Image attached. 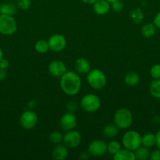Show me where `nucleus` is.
Wrapping results in <instances>:
<instances>
[{"mask_svg":"<svg viewBox=\"0 0 160 160\" xmlns=\"http://www.w3.org/2000/svg\"><path fill=\"white\" fill-rule=\"evenodd\" d=\"M151 160H160V149L157 148V149L154 150L151 152L150 158Z\"/></svg>","mask_w":160,"mask_h":160,"instance_id":"nucleus-31","label":"nucleus"},{"mask_svg":"<svg viewBox=\"0 0 160 160\" xmlns=\"http://www.w3.org/2000/svg\"><path fill=\"white\" fill-rule=\"evenodd\" d=\"M114 123L121 130L128 129L133 123V114L130 109L121 108L114 115Z\"/></svg>","mask_w":160,"mask_h":160,"instance_id":"nucleus-3","label":"nucleus"},{"mask_svg":"<svg viewBox=\"0 0 160 160\" xmlns=\"http://www.w3.org/2000/svg\"><path fill=\"white\" fill-rule=\"evenodd\" d=\"M67 156H68L67 147L64 145L58 144L52 152V156L56 160H64L67 157Z\"/></svg>","mask_w":160,"mask_h":160,"instance_id":"nucleus-15","label":"nucleus"},{"mask_svg":"<svg viewBox=\"0 0 160 160\" xmlns=\"http://www.w3.org/2000/svg\"><path fill=\"white\" fill-rule=\"evenodd\" d=\"M115 160H135V156L133 151L129 150L124 148V149L121 148L117 153L114 155Z\"/></svg>","mask_w":160,"mask_h":160,"instance_id":"nucleus-17","label":"nucleus"},{"mask_svg":"<svg viewBox=\"0 0 160 160\" xmlns=\"http://www.w3.org/2000/svg\"><path fill=\"white\" fill-rule=\"evenodd\" d=\"M48 44L50 49L55 52L63 51L67 45L65 37L61 34H54L48 39Z\"/></svg>","mask_w":160,"mask_h":160,"instance_id":"nucleus-8","label":"nucleus"},{"mask_svg":"<svg viewBox=\"0 0 160 160\" xmlns=\"http://www.w3.org/2000/svg\"><path fill=\"white\" fill-rule=\"evenodd\" d=\"M49 73L53 77L61 78L67 72V68L64 62L59 59H54L51 61L48 66Z\"/></svg>","mask_w":160,"mask_h":160,"instance_id":"nucleus-11","label":"nucleus"},{"mask_svg":"<svg viewBox=\"0 0 160 160\" xmlns=\"http://www.w3.org/2000/svg\"><path fill=\"white\" fill-rule=\"evenodd\" d=\"M150 75L153 79H160V64H155L151 67Z\"/></svg>","mask_w":160,"mask_h":160,"instance_id":"nucleus-28","label":"nucleus"},{"mask_svg":"<svg viewBox=\"0 0 160 160\" xmlns=\"http://www.w3.org/2000/svg\"><path fill=\"white\" fill-rule=\"evenodd\" d=\"M111 8L115 12H120L124 8V4L121 0H117L111 3Z\"/></svg>","mask_w":160,"mask_h":160,"instance_id":"nucleus-30","label":"nucleus"},{"mask_svg":"<svg viewBox=\"0 0 160 160\" xmlns=\"http://www.w3.org/2000/svg\"><path fill=\"white\" fill-rule=\"evenodd\" d=\"M17 12V5L9 2L0 3V15L13 16Z\"/></svg>","mask_w":160,"mask_h":160,"instance_id":"nucleus-16","label":"nucleus"},{"mask_svg":"<svg viewBox=\"0 0 160 160\" xmlns=\"http://www.w3.org/2000/svg\"><path fill=\"white\" fill-rule=\"evenodd\" d=\"M108 146L103 140H94L89 145L88 152L89 155L95 157L104 156L108 152Z\"/></svg>","mask_w":160,"mask_h":160,"instance_id":"nucleus-9","label":"nucleus"},{"mask_svg":"<svg viewBox=\"0 0 160 160\" xmlns=\"http://www.w3.org/2000/svg\"><path fill=\"white\" fill-rule=\"evenodd\" d=\"M9 61L6 59H4V58H3V59L0 61V67H1L2 68H4L7 70L8 67H9Z\"/></svg>","mask_w":160,"mask_h":160,"instance_id":"nucleus-34","label":"nucleus"},{"mask_svg":"<svg viewBox=\"0 0 160 160\" xmlns=\"http://www.w3.org/2000/svg\"><path fill=\"white\" fill-rule=\"evenodd\" d=\"M31 6V0H17V6L22 10H28Z\"/></svg>","mask_w":160,"mask_h":160,"instance_id":"nucleus-29","label":"nucleus"},{"mask_svg":"<svg viewBox=\"0 0 160 160\" xmlns=\"http://www.w3.org/2000/svg\"><path fill=\"white\" fill-rule=\"evenodd\" d=\"M155 32H156V27L153 23H145L141 28V34L147 38L153 37Z\"/></svg>","mask_w":160,"mask_h":160,"instance_id":"nucleus-21","label":"nucleus"},{"mask_svg":"<svg viewBox=\"0 0 160 160\" xmlns=\"http://www.w3.org/2000/svg\"><path fill=\"white\" fill-rule=\"evenodd\" d=\"M17 23L13 16L0 15V34L12 35L17 31Z\"/></svg>","mask_w":160,"mask_h":160,"instance_id":"nucleus-5","label":"nucleus"},{"mask_svg":"<svg viewBox=\"0 0 160 160\" xmlns=\"http://www.w3.org/2000/svg\"><path fill=\"white\" fill-rule=\"evenodd\" d=\"M107 1H108V2H109L110 3H111V2H115V1H117V0H107Z\"/></svg>","mask_w":160,"mask_h":160,"instance_id":"nucleus-38","label":"nucleus"},{"mask_svg":"<svg viewBox=\"0 0 160 160\" xmlns=\"http://www.w3.org/2000/svg\"><path fill=\"white\" fill-rule=\"evenodd\" d=\"M140 79L141 78L137 73L134 71H130L125 74V78H124V81L126 85L130 86V87H134L139 84Z\"/></svg>","mask_w":160,"mask_h":160,"instance_id":"nucleus-18","label":"nucleus"},{"mask_svg":"<svg viewBox=\"0 0 160 160\" xmlns=\"http://www.w3.org/2000/svg\"><path fill=\"white\" fill-rule=\"evenodd\" d=\"M75 68L77 73L82 74H87L90 70V63L85 58H78L75 62Z\"/></svg>","mask_w":160,"mask_h":160,"instance_id":"nucleus-14","label":"nucleus"},{"mask_svg":"<svg viewBox=\"0 0 160 160\" xmlns=\"http://www.w3.org/2000/svg\"><path fill=\"white\" fill-rule=\"evenodd\" d=\"M35 49L37 52L41 53V54L46 53L50 50L48 41L43 40V39L39 40L35 45Z\"/></svg>","mask_w":160,"mask_h":160,"instance_id":"nucleus-25","label":"nucleus"},{"mask_svg":"<svg viewBox=\"0 0 160 160\" xmlns=\"http://www.w3.org/2000/svg\"><path fill=\"white\" fill-rule=\"evenodd\" d=\"M155 145L160 149V130L155 134Z\"/></svg>","mask_w":160,"mask_h":160,"instance_id":"nucleus-35","label":"nucleus"},{"mask_svg":"<svg viewBox=\"0 0 160 160\" xmlns=\"http://www.w3.org/2000/svg\"><path fill=\"white\" fill-rule=\"evenodd\" d=\"M60 84L64 94L69 96H73L79 92L82 87V80L77 73L67 71L61 77Z\"/></svg>","mask_w":160,"mask_h":160,"instance_id":"nucleus-1","label":"nucleus"},{"mask_svg":"<svg viewBox=\"0 0 160 160\" xmlns=\"http://www.w3.org/2000/svg\"><path fill=\"white\" fill-rule=\"evenodd\" d=\"M135 156V159L137 160H147L150 158L151 152L149 151V148L147 147H144L141 145L139 148H136L135 151H133Z\"/></svg>","mask_w":160,"mask_h":160,"instance_id":"nucleus-19","label":"nucleus"},{"mask_svg":"<svg viewBox=\"0 0 160 160\" xmlns=\"http://www.w3.org/2000/svg\"><path fill=\"white\" fill-rule=\"evenodd\" d=\"M130 18L135 23H141L144 20V12L140 8H135L130 12Z\"/></svg>","mask_w":160,"mask_h":160,"instance_id":"nucleus-24","label":"nucleus"},{"mask_svg":"<svg viewBox=\"0 0 160 160\" xmlns=\"http://www.w3.org/2000/svg\"><path fill=\"white\" fill-rule=\"evenodd\" d=\"M63 137L64 136H63V134L61 132H59V131H53V132H52L50 134L49 139H50L51 143L58 145V144H60L63 141Z\"/></svg>","mask_w":160,"mask_h":160,"instance_id":"nucleus-27","label":"nucleus"},{"mask_svg":"<svg viewBox=\"0 0 160 160\" xmlns=\"http://www.w3.org/2000/svg\"><path fill=\"white\" fill-rule=\"evenodd\" d=\"M141 145L147 148H152L155 145V134L153 133H146L141 136Z\"/></svg>","mask_w":160,"mask_h":160,"instance_id":"nucleus-20","label":"nucleus"},{"mask_svg":"<svg viewBox=\"0 0 160 160\" xmlns=\"http://www.w3.org/2000/svg\"><path fill=\"white\" fill-rule=\"evenodd\" d=\"M119 128L115 123L114 124H108L104 128L103 134L108 138H112L119 134Z\"/></svg>","mask_w":160,"mask_h":160,"instance_id":"nucleus-23","label":"nucleus"},{"mask_svg":"<svg viewBox=\"0 0 160 160\" xmlns=\"http://www.w3.org/2000/svg\"><path fill=\"white\" fill-rule=\"evenodd\" d=\"M3 50H2V48H0V61L3 59Z\"/></svg>","mask_w":160,"mask_h":160,"instance_id":"nucleus-37","label":"nucleus"},{"mask_svg":"<svg viewBox=\"0 0 160 160\" xmlns=\"http://www.w3.org/2000/svg\"><path fill=\"white\" fill-rule=\"evenodd\" d=\"M149 92L154 98L160 99V79H154L149 85Z\"/></svg>","mask_w":160,"mask_h":160,"instance_id":"nucleus-22","label":"nucleus"},{"mask_svg":"<svg viewBox=\"0 0 160 160\" xmlns=\"http://www.w3.org/2000/svg\"><path fill=\"white\" fill-rule=\"evenodd\" d=\"M153 23L155 25L156 28L160 29V12H158V13L155 15V17H154Z\"/></svg>","mask_w":160,"mask_h":160,"instance_id":"nucleus-32","label":"nucleus"},{"mask_svg":"<svg viewBox=\"0 0 160 160\" xmlns=\"http://www.w3.org/2000/svg\"><path fill=\"white\" fill-rule=\"evenodd\" d=\"M93 7L97 15H105L111 9V3L107 0H97L93 4Z\"/></svg>","mask_w":160,"mask_h":160,"instance_id":"nucleus-13","label":"nucleus"},{"mask_svg":"<svg viewBox=\"0 0 160 160\" xmlns=\"http://www.w3.org/2000/svg\"><path fill=\"white\" fill-rule=\"evenodd\" d=\"M38 116L31 110L24 111L20 117V124L24 130H31L38 123Z\"/></svg>","mask_w":160,"mask_h":160,"instance_id":"nucleus-7","label":"nucleus"},{"mask_svg":"<svg viewBox=\"0 0 160 160\" xmlns=\"http://www.w3.org/2000/svg\"><path fill=\"white\" fill-rule=\"evenodd\" d=\"M6 75H7L6 69L2 68V67H0V81H3V80L6 78Z\"/></svg>","mask_w":160,"mask_h":160,"instance_id":"nucleus-33","label":"nucleus"},{"mask_svg":"<svg viewBox=\"0 0 160 160\" xmlns=\"http://www.w3.org/2000/svg\"><path fill=\"white\" fill-rule=\"evenodd\" d=\"M100 99L95 94H87L82 98L81 107L87 112H97L100 107Z\"/></svg>","mask_w":160,"mask_h":160,"instance_id":"nucleus-6","label":"nucleus"},{"mask_svg":"<svg viewBox=\"0 0 160 160\" xmlns=\"http://www.w3.org/2000/svg\"><path fill=\"white\" fill-rule=\"evenodd\" d=\"M124 148L131 151H135L141 145V135L136 131H128L122 138Z\"/></svg>","mask_w":160,"mask_h":160,"instance_id":"nucleus-4","label":"nucleus"},{"mask_svg":"<svg viewBox=\"0 0 160 160\" xmlns=\"http://www.w3.org/2000/svg\"><path fill=\"white\" fill-rule=\"evenodd\" d=\"M82 1L83 2L86 3V4H93L94 2H95L97 0H82Z\"/></svg>","mask_w":160,"mask_h":160,"instance_id":"nucleus-36","label":"nucleus"},{"mask_svg":"<svg viewBox=\"0 0 160 160\" xmlns=\"http://www.w3.org/2000/svg\"><path fill=\"white\" fill-rule=\"evenodd\" d=\"M82 141V137L79 133L76 131H67L63 137V142L66 147L70 148H74L80 145Z\"/></svg>","mask_w":160,"mask_h":160,"instance_id":"nucleus-10","label":"nucleus"},{"mask_svg":"<svg viewBox=\"0 0 160 160\" xmlns=\"http://www.w3.org/2000/svg\"><path fill=\"white\" fill-rule=\"evenodd\" d=\"M86 79L89 85L95 90L104 88L107 84L106 75L99 69H93L89 70L86 76Z\"/></svg>","mask_w":160,"mask_h":160,"instance_id":"nucleus-2","label":"nucleus"},{"mask_svg":"<svg viewBox=\"0 0 160 160\" xmlns=\"http://www.w3.org/2000/svg\"><path fill=\"white\" fill-rule=\"evenodd\" d=\"M107 146H108V148H108V152L110 154L113 155V156L122 148L120 144L116 142V141H111L107 145Z\"/></svg>","mask_w":160,"mask_h":160,"instance_id":"nucleus-26","label":"nucleus"},{"mask_svg":"<svg viewBox=\"0 0 160 160\" xmlns=\"http://www.w3.org/2000/svg\"><path fill=\"white\" fill-rule=\"evenodd\" d=\"M77 125V119L75 114L67 112L61 117L60 120V126L64 131H69L74 130Z\"/></svg>","mask_w":160,"mask_h":160,"instance_id":"nucleus-12","label":"nucleus"}]
</instances>
